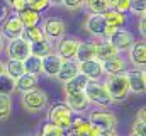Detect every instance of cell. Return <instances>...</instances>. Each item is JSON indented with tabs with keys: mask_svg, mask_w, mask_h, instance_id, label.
Returning a JSON list of instances; mask_svg holds the SVG:
<instances>
[{
	"mask_svg": "<svg viewBox=\"0 0 146 136\" xmlns=\"http://www.w3.org/2000/svg\"><path fill=\"white\" fill-rule=\"evenodd\" d=\"M129 136H139V135H134V133H131V135H129Z\"/></svg>",
	"mask_w": 146,
	"mask_h": 136,
	"instance_id": "cell-47",
	"label": "cell"
},
{
	"mask_svg": "<svg viewBox=\"0 0 146 136\" xmlns=\"http://www.w3.org/2000/svg\"><path fill=\"white\" fill-rule=\"evenodd\" d=\"M78 44H80V39H78V37L65 36V37L58 43L56 55H58L61 60H75V55H76V48H78Z\"/></svg>",
	"mask_w": 146,
	"mask_h": 136,
	"instance_id": "cell-13",
	"label": "cell"
},
{
	"mask_svg": "<svg viewBox=\"0 0 146 136\" xmlns=\"http://www.w3.org/2000/svg\"><path fill=\"white\" fill-rule=\"evenodd\" d=\"M7 3H9V7H10V9H14L15 12H21V10H24V9L27 7L26 0H9Z\"/></svg>",
	"mask_w": 146,
	"mask_h": 136,
	"instance_id": "cell-39",
	"label": "cell"
},
{
	"mask_svg": "<svg viewBox=\"0 0 146 136\" xmlns=\"http://www.w3.org/2000/svg\"><path fill=\"white\" fill-rule=\"evenodd\" d=\"M104 19H106V39L109 37L110 34H114L117 29H121L124 24H126V14H121L117 10H112L109 9L106 14H102Z\"/></svg>",
	"mask_w": 146,
	"mask_h": 136,
	"instance_id": "cell-14",
	"label": "cell"
},
{
	"mask_svg": "<svg viewBox=\"0 0 146 136\" xmlns=\"http://www.w3.org/2000/svg\"><path fill=\"white\" fill-rule=\"evenodd\" d=\"M129 10H133L138 15H145L146 12V0H131Z\"/></svg>",
	"mask_w": 146,
	"mask_h": 136,
	"instance_id": "cell-35",
	"label": "cell"
},
{
	"mask_svg": "<svg viewBox=\"0 0 146 136\" xmlns=\"http://www.w3.org/2000/svg\"><path fill=\"white\" fill-rule=\"evenodd\" d=\"M127 51H129V61L133 63V67L143 70L146 65V44H145V41H134V44Z\"/></svg>",
	"mask_w": 146,
	"mask_h": 136,
	"instance_id": "cell-17",
	"label": "cell"
},
{
	"mask_svg": "<svg viewBox=\"0 0 146 136\" xmlns=\"http://www.w3.org/2000/svg\"><path fill=\"white\" fill-rule=\"evenodd\" d=\"M133 133L139 136H146V123H141V121H134L133 124Z\"/></svg>",
	"mask_w": 146,
	"mask_h": 136,
	"instance_id": "cell-40",
	"label": "cell"
},
{
	"mask_svg": "<svg viewBox=\"0 0 146 136\" xmlns=\"http://www.w3.org/2000/svg\"><path fill=\"white\" fill-rule=\"evenodd\" d=\"M61 63H63V60L56 53H51V55L41 58V73H44L46 77H54L56 78L58 71L61 68Z\"/></svg>",
	"mask_w": 146,
	"mask_h": 136,
	"instance_id": "cell-18",
	"label": "cell"
},
{
	"mask_svg": "<svg viewBox=\"0 0 146 136\" xmlns=\"http://www.w3.org/2000/svg\"><path fill=\"white\" fill-rule=\"evenodd\" d=\"M14 90V82L7 78L5 75L0 77V94H10Z\"/></svg>",
	"mask_w": 146,
	"mask_h": 136,
	"instance_id": "cell-36",
	"label": "cell"
},
{
	"mask_svg": "<svg viewBox=\"0 0 146 136\" xmlns=\"http://www.w3.org/2000/svg\"><path fill=\"white\" fill-rule=\"evenodd\" d=\"M94 43H95V60H99L100 63H106V61H109L112 58L119 56L117 49L110 44L109 39L100 37V39H97V41H94Z\"/></svg>",
	"mask_w": 146,
	"mask_h": 136,
	"instance_id": "cell-12",
	"label": "cell"
},
{
	"mask_svg": "<svg viewBox=\"0 0 146 136\" xmlns=\"http://www.w3.org/2000/svg\"><path fill=\"white\" fill-rule=\"evenodd\" d=\"M124 75H126V80H127V85H129V92L138 94V95L139 94H145V90H146L145 70L133 68V70H126Z\"/></svg>",
	"mask_w": 146,
	"mask_h": 136,
	"instance_id": "cell-10",
	"label": "cell"
},
{
	"mask_svg": "<svg viewBox=\"0 0 146 136\" xmlns=\"http://www.w3.org/2000/svg\"><path fill=\"white\" fill-rule=\"evenodd\" d=\"M110 41V44L117 49V53H122V51H127L133 44H134V34L127 29H117L114 34H110L107 37Z\"/></svg>",
	"mask_w": 146,
	"mask_h": 136,
	"instance_id": "cell-11",
	"label": "cell"
},
{
	"mask_svg": "<svg viewBox=\"0 0 146 136\" xmlns=\"http://www.w3.org/2000/svg\"><path fill=\"white\" fill-rule=\"evenodd\" d=\"M51 53H53V43L48 41L46 37L31 44V55H33V56L44 58V56H48V55H51Z\"/></svg>",
	"mask_w": 146,
	"mask_h": 136,
	"instance_id": "cell-27",
	"label": "cell"
},
{
	"mask_svg": "<svg viewBox=\"0 0 146 136\" xmlns=\"http://www.w3.org/2000/svg\"><path fill=\"white\" fill-rule=\"evenodd\" d=\"M97 131H107V129H115L117 126V117L112 111L107 109H97L88 114L87 119Z\"/></svg>",
	"mask_w": 146,
	"mask_h": 136,
	"instance_id": "cell-4",
	"label": "cell"
},
{
	"mask_svg": "<svg viewBox=\"0 0 146 136\" xmlns=\"http://www.w3.org/2000/svg\"><path fill=\"white\" fill-rule=\"evenodd\" d=\"M49 5H63V0H48Z\"/></svg>",
	"mask_w": 146,
	"mask_h": 136,
	"instance_id": "cell-44",
	"label": "cell"
},
{
	"mask_svg": "<svg viewBox=\"0 0 146 136\" xmlns=\"http://www.w3.org/2000/svg\"><path fill=\"white\" fill-rule=\"evenodd\" d=\"M2 75H5V63L0 60V77H2Z\"/></svg>",
	"mask_w": 146,
	"mask_h": 136,
	"instance_id": "cell-45",
	"label": "cell"
},
{
	"mask_svg": "<svg viewBox=\"0 0 146 136\" xmlns=\"http://www.w3.org/2000/svg\"><path fill=\"white\" fill-rule=\"evenodd\" d=\"M87 0H63V5L68 10H80L82 7H85Z\"/></svg>",
	"mask_w": 146,
	"mask_h": 136,
	"instance_id": "cell-37",
	"label": "cell"
},
{
	"mask_svg": "<svg viewBox=\"0 0 146 136\" xmlns=\"http://www.w3.org/2000/svg\"><path fill=\"white\" fill-rule=\"evenodd\" d=\"M41 29L48 41H61L66 36V22L60 17H48L42 22Z\"/></svg>",
	"mask_w": 146,
	"mask_h": 136,
	"instance_id": "cell-6",
	"label": "cell"
},
{
	"mask_svg": "<svg viewBox=\"0 0 146 136\" xmlns=\"http://www.w3.org/2000/svg\"><path fill=\"white\" fill-rule=\"evenodd\" d=\"M24 41H27L29 44H33V43H37V41H41V39H44V34H42V29L41 27H24V31H22V36H21Z\"/></svg>",
	"mask_w": 146,
	"mask_h": 136,
	"instance_id": "cell-29",
	"label": "cell"
},
{
	"mask_svg": "<svg viewBox=\"0 0 146 136\" xmlns=\"http://www.w3.org/2000/svg\"><path fill=\"white\" fill-rule=\"evenodd\" d=\"M22 31H24V26L19 21V17L17 15H9L0 26V37L7 39V41L19 39L22 36Z\"/></svg>",
	"mask_w": 146,
	"mask_h": 136,
	"instance_id": "cell-8",
	"label": "cell"
},
{
	"mask_svg": "<svg viewBox=\"0 0 146 136\" xmlns=\"http://www.w3.org/2000/svg\"><path fill=\"white\" fill-rule=\"evenodd\" d=\"M37 83H39V77L31 75V73H24L22 77H19L14 82V90L24 94V92H29V90L37 89Z\"/></svg>",
	"mask_w": 146,
	"mask_h": 136,
	"instance_id": "cell-20",
	"label": "cell"
},
{
	"mask_svg": "<svg viewBox=\"0 0 146 136\" xmlns=\"http://www.w3.org/2000/svg\"><path fill=\"white\" fill-rule=\"evenodd\" d=\"M104 68V73L106 75H119V73H124L126 71V60L121 58V56H115L109 61L102 63Z\"/></svg>",
	"mask_w": 146,
	"mask_h": 136,
	"instance_id": "cell-24",
	"label": "cell"
},
{
	"mask_svg": "<svg viewBox=\"0 0 146 136\" xmlns=\"http://www.w3.org/2000/svg\"><path fill=\"white\" fill-rule=\"evenodd\" d=\"M41 136H66V131L61 128H56L49 123H46L41 129Z\"/></svg>",
	"mask_w": 146,
	"mask_h": 136,
	"instance_id": "cell-32",
	"label": "cell"
},
{
	"mask_svg": "<svg viewBox=\"0 0 146 136\" xmlns=\"http://www.w3.org/2000/svg\"><path fill=\"white\" fill-rule=\"evenodd\" d=\"M99 131L83 117H73L72 126L68 128L66 136H97Z\"/></svg>",
	"mask_w": 146,
	"mask_h": 136,
	"instance_id": "cell-16",
	"label": "cell"
},
{
	"mask_svg": "<svg viewBox=\"0 0 146 136\" xmlns=\"http://www.w3.org/2000/svg\"><path fill=\"white\" fill-rule=\"evenodd\" d=\"M104 85H106L110 99L114 102H122L129 95V85H127V80H126V75L124 73L107 75L106 80H104Z\"/></svg>",
	"mask_w": 146,
	"mask_h": 136,
	"instance_id": "cell-3",
	"label": "cell"
},
{
	"mask_svg": "<svg viewBox=\"0 0 146 136\" xmlns=\"http://www.w3.org/2000/svg\"><path fill=\"white\" fill-rule=\"evenodd\" d=\"M26 3H27V7H29V9L36 10V12H39V14L49 7L48 0H26Z\"/></svg>",
	"mask_w": 146,
	"mask_h": 136,
	"instance_id": "cell-34",
	"label": "cell"
},
{
	"mask_svg": "<svg viewBox=\"0 0 146 136\" xmlns=\"http://www.w3.org/2000/svg\"><path fill=\"white\" fill-rule=\"evenodd\" d=\"M73 111L65 104V102H56L49 107V112H48V121L49 124L56 126V128H61L65 131H68V128L72 126L73 121Z\"/></svg>",
	"mask_w": 146,
	"mask_h": 136,
	"instance_id": "cell-1",
	"label": "cell"
},
{
	"mask_svg": "<svg viewBox=\"0 0 146 136\" xmlns=\"http://www.w3.org/2000/svg\"><path fill=\"white\" fill-rule=\"evenodd\" d=\"M138 29H139L141 36H145V34H146V17H145V15H139V24H138Z\"/></svg>",
	"mask_w": 146,
	"mask_h": 136,
	"instance_id": "cell-41",
	"label": "cell"
},
{
	"mask_svg": "<svg viewBox=\"0 0 146 136\" xmlns=\"http://www.w3.org/2000/svg\"><path fill=\"white\" fill-rule=\"evenodd\" d=\"M5 53H7L9 60L24 61V60L31 55V44H29L27 41H24L22 37L12 39V41H9V44L5 46Z\"/></svg>",
	"mask_w": 146,
	"mask_h": 136,
	"instance_id": "cell-7",
	"label": "cell"
},
{
	"mask_svg": "<svg viewBox=\"0 0 146 136\" xmlns=\"http://www.w3.org/2000/svg\"><path fill=\"white\" fill-rule=\"evenodd\" d=\"M21 104L27 112H41L48 105V94L41 89L24 92L21 97Z\"/></svg>",
	"mask_w": 146,
	"mask_h": 136,
	"instance_id": "cell-5",
	"label": "cell"
},
{
	"mask_svg": "<svg viewBox=\"0 0 146 136\" xmlns=\"http://www.w3.org/2000/svg\"><path fill=\"white\" fill-rule=\"evenodd\" d=\"M65 104L72 109L73 112H82L88 107V101L85 92H73V94H65Z\"/></svg>",
	"mask_w": 146,
	"mask_h": 136,
	"instance_id": "cell-19",
	"label": "cell"
},
{
	"mask_svg": "<svg viewBox=\"0 0 146 136\" xmlns=\"http://www.w3.org/2000/svg\"><path fill=\"white\" fill-rule=\"evenodd\" d=\"M85 5L92 14H106L110 9L109 0H87Z\"/></svg>",
	"mask_w": 146,
	"mask_h": 136,
	"instance_id": "cell-31",
	"label": "cell"
},
{
	"mask_svg": "<svg viewBox=\"0 0 146 136\" xmlns=\"http://www.w3.org/2000/svg\"><path fill=\"white\" fill-rule=\"evenodd\" d=\"M2 49H3V39L0 37V53H2Z\"/></svg>",
	"mask_w": 146,
	"mask_h": 136,
	"instance_id": "cell-46",
	"label": "cell"
},
{
	"mask_svg": "<svg viewBox=\"0 0 146 136\" xmlns=\"http://www.w3.org/2000/svg\"><path fill=\"white\" fill-rule=\"evenodd\" d=\"M24 73H26V70H24L22 61H17V60H7L5 61V77L10 78L12 82H15Z\"/></svg>",
	"mask_w": 146,
	"mask_h": 136,
	"instance_id": "cell-25",
	"label": "cell"
},
{
	"mask_svg": "<svg viewBox=\"0 0 146 136\" xmlns=\"http://www.w3.org/2000/svg\"><path fill=\"white\" fill-rule=\"evenodd\" d=\"M83 92L87 95L88 104H94L97 107L107 109V107H110L114 104V101L110 99L109 92L106 89V85H104V82H88Z\"/></svg>",
	"mask_w": 146,
	"mask_h": 136,
	"instance_id": "cell-2",
	"label": "cell"
},
{
	"mask_svg": "<svg viewBox=\"0 0 146 136\" xmlns=\"http://www.w3.org/2000/svg\"><path fill=\"white\" fill-rule=\"evenodd\" d=\"M109 5H110L112 10H117L121 14H126V12H129L131 0H109Z\"/></svg>",
	"mask_w": 146,
	"mask_h": 136,
	"instance_id": "cell-33",
	"label": "cell"
},
{
	"mask_svg": "<svg viewBox=\"0 0 146 136\" xmlns=\"http://www.w3.org/2000/svg\"><path fill=\"white\" fill-rule=\"evenodd\" d=\"M76 75H78V65H76V61H75V60H63L61 68H60L56 78H58V82L66 83V82H70L72 78H75Z\"/></svg>",
	"mask_w": 146,
	"mask_h": 136,
	"instance_id": "cell-21",
	"label": "cell"
},
{
	"mask_svg": "<svg viewBox=\"0 0 146 136\" xmlns=\"http://www.w3.org/2000/svg\"><path fill=\"white\" fill-rule=\"evenodd\" d=\"M85 31L94 37L100 39L106 36V19L102 14H90L85 21Z\"/></svg>",
	"mask_w": 146,
	"mask_h": 136,
	"instance_id": "cell-15",
	"label": "cell"
},
{
	"mask_svg": "<svg viewBox=\"0 0 146 136\" xmlns=\"http://www.w3.org/2000/svg\"><path fill=\"white\" fill-rule=\"evenodd\" d=\"M95 58V43L94 41H80L78 48H76V55H75V61H87V60H94Z\"/></svg>",
	"mask_w": 146,
	"mask_h": 136,
	"instance_id": "cell-22",
	"label": "cell"
},
{
	"mask_svg": "<svg viewBox=\"0 0 146 136\" xmlns=\"http://www.w3.org/2000/svg\"><path fill=\"white\" fill-rule=\"evenodd\" d=\"M78 65V73L87 77L90 82H99L106 73H104V68H102V63L99 60H87V61H80L76 63Z\"/></svg>",
	"mask_w": 146,
	"mask_h": 136,
	"instance_id": "cell-9",
	"label": "cell"
},
{
	"mask_svg": "<svg viewBox=\"0 0 146 136\" xmlns=\"http://www.w3.org/2000/svg\"><path fill=\"white\" fill-rule=\"evenodd\" d=\"M97 136H119V135H117V129H107V131H99Z\"/></svg>",
	"mask_w": 146,
	"mask_h": 136,
	"instance_id": "cell-43",
	"label": "cell"
},
{
	"mask_svg": "<svg viewBox=\"0 0 146 136\" xmlns=\"http://www.w3.org/2000/svg\"><path fill=\"white\" fill-rule=\"evenodd\" d=\"M136 121L146 123V109H145V107H141V109L138 111V114H136Z\"/></svg>",
	"mask_w": 146,
	"mask_h": 136,
	"instance_id": "cell-42",
	"label": "cell"
},
{
	"mask_svg": "<svg viewBox=\"0 0 146 136\" xmlns=\"http://www.w3.org/2000/svg\"><path fill=\"white\" fill-rule=\"evenodd\" d=\"M12 114V97L10 94H0V121H7Z\"/></svg>",
	"mask_w": 146,
	"mask_h": 136,
	"instance_id": "cell-28",
	"label": "cell"
},
{
	"mask_svg": "<svg viewBox=\"0 0 146 136\" xmlns=\"http://www.w3.org/2000/svg\"><path fill=\"white\" fill-rule=\"evenodd\" d=\"M7 2H9V0H7Z\"/></svg>",
	"mask_w": 146,
	"mask_h": 136,
	"instance_id": "cell-48",
	"label": "cell"
},
{
	"mask_svg": "<svg viewBox=\"0 0 146 136\" xmlns=\"http://www.w3.org/2000/svg\"><path fill=\"white\" fill-rule=\"evenodd\" d=\"M17 17L22 22L24 27H34V26L39 24V21H41V14L36 12V10H33V9H29V7H26L24 10L17 12Z\"/></svg>",
	"mask_w": 146,
	"mask_h": 136,
	"instance_id": "cell-23",
	"label": "cell"
},
{
	"mask_svg": "<svg viewBox=\"0 0 146 136\" xmlns=\"http://www.w3.org/2000/svg\"><path fill=\"white\" fill-rule=\"evenodd\" d=\"M88 82H90V80H88L87 77H83V75H80V73H78V75H76L75 78H72L70 82L63 83L65 94H73V92H83Z\"/></svg>",
	"mask_w": 146,
	"mask_h": 136,
	"instance_id": "cell-26",
	"label": "cell"
},
{
	"mask_svg": "<svg viewBox=\"0 0 146 136\" xmlns=\"http://www.w3.org/2000/svg\"><path fill=\"white\" fill-rule=\"evenodd\" d=\"M9 15H10V7L7 0H0V22H3Z\"/></svg>",
	"mask_w": 146,
	"mask_h": 136,
	"instance_id": "cell-38",
	"label": "cell"
},
{
	"mask_svg": "<svg viewBox=\"0 0 146 136\" xmlns=\"http://www.w3.org/2000/svg\"><path fill=\"white\" fill-rule=\"evenodd\" d=\"M22 65H24L26 73H31V75H36V77H39V73H41V58L29 55V56L22 61Z\"/></svg>",
	"mask_w": 146,
	"mask_h": 136,
	"instance_id": "cell-30",
	"label": "cell"
}]
</instances>
